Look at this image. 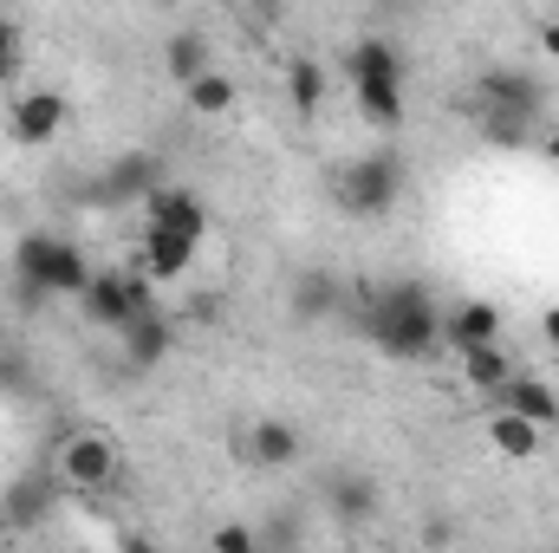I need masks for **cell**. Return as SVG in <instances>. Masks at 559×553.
<instances>
[{
  "label": "cell",
  "mask_w": 559,
  "mask_h": 553,
  "mask_svg": "<svg viewBox=\"0 0 559 553\" xmlns=\"http://www.w3.org/2000/svg\"><path fill=\"white\" fill-rule=\"evenodd\" d=\"M338 72H345V85H404L411 79V59H404V46L391 33H365V39L345 46Z\"/></svg>",
  "instance_id": "7"
},
{
  "label": "cell",
  "mask_w": 559,
  "mask_h": 553,
  "mask_svg": "<svg viewBox=\"0 0 559 553\" xmlns=\"http://www.w3.org/2000/svg\"><path fill=\"white\" fill-rule=\"evenodd\" d=\"M241 456H248L254 469H293V462L306 456V436H299V423H286V416H261V423L241 430Z\"/></svg>",
  "instance_id": "12"
},
{
  "label": "cell",
  "mask_w": 559,
  "mask_h": 553,
  "mask_svg": "<svg viewBox=\"0 0 559 553\" xmlns=\"http://www.w3.org/2000/svg\"><path fill=\"white\" fill-rule=\"evenodd\" d=\"M150 286H156V280L143 274V268H131V274H124V268H105V274H92V280H85L79 306H85V319H92V326L118 332V326H124V319H131L138 306H150V299H156Z\"/></svg>",
  "instance_id": "5"
},
{
  "label": "cell",
  "mask_w": 559,
  "mask_h": 553,
  "mask_svg": "<svg viewBox=\"0 0 559 553\" xmlns=\"http://www.w3.org/2000/svg\"><path fill=\"white\" fill-rule=\"evenodd\" d=\"M488 339H501V306L495 299L442 306V352H468V345H488Z\"/></svg>",
  "instance_id": "14"
},
{
  "label": "cell",
  "mask_w": 559,
  "mask_h": 553,
  "mask_svg": "<svg viewBox=\"0 0 559 553\" xmlns=\"http://www.w3.org/2000/svg\"><path fill=\"white\" fill-rule=\"evenodd\" d=\"M352 105H358V118L378 138H397L404 131V85H352Z\"/></svg>",
  "instance_id": "21"
},
{
  "label": "cell",
  "mask_w": 559,
  "mask_h": 553,
  "mask_svg": "<svg viewBox=\"0 0 559 553\" xmlns=\"http://www.w3.org/2000/svg\"><path fill=\"white\" fill-rule=\"evenodd\" d=\"M20 79H26V46H20V52H0V92L20 85Z\"/></svg>",
  "instance_id": "27"
},
{
  "label": "cell",
  "mask_w": 559,
  "mask_h": 553,
  "mask_svg": "<svg viewBox=\"0 0 559 553\" xmlns=\"http://www.w3.org/2000/svg\"><path fill=\"white\" fill-rule=\"evenodd\" d=\"M52 475H59V489H66V495H105V489L124 475V449H118V436H111V430L85 423V430H72V436L59 443Z\"/></svg>",
  "instance_id": "4"
},
{
  "label": "cell",
  "mask_w": 559,
  "mask_h": 553,
  "mask_svg": "<svg viewBox=\"0 0 559 553\" xmlns=\"http://www.w3.org/2000/svg\"><path fill=\"white\" fill-rule=\"evenodd\" d=\"M365 332H371V345H378L384 358L423 365V358L442 352V306L429 299L423 280H391V286H378Z\"/></svg>",
  "instance_id": "1"
},
{
  "label": "cell",
  "mask_w": 559,
  "mask_h": 553,
  "mask_svg": "<svg viewBox=\"0 0 559 553\" xmlns=\"http://www.w3.org/2000/svg\"><path fill=\"white\" fill-rule=\"evenodd\" d=\"M118 345H124V365H131V372H156V365L176 352V319L150 299V306H138V313L118 326Z\"/></svg>",
  "instance_id": "8"
},
{
  "label": "cell",
  "mask_w": 559,
  "mask_h": 553,
  "mask_svg": "<svg viewBox=\"0 0 559 553\" xmlns=\"http://www.w3.org/2000/svg\"><path fill=\"white\" fill-rule=\"evenodd\" d=\"M195 255H202V242H182V235H169V228H143V274L150 280H182L189 268H195Z\"/></svg>",
  "instance_id": "19"
},
{
  "label": "cell",
  "mask_w": 559,
  "mask_h": 553,
  "mask_svg": "<svg viewBox=\"0 0 559 553\" xmlns=\"http://www.w3.org/2000/svg\"><path fill=\"white\" fill-rule=\"evenodd\" d=\"M7 378H13V365H7V358H0V385H7Z\"/></svg>",
  "instance_id": "33"
},
{
  "label": "cell",
  "mask_w": 559,
  "mask_h": 553,
  "mask_svg": "<svg viewBox=\"0 0 559 553\" xmlns=\"http://www.w3.org/2000/svg\"><path fill=\"white\" fill-rule=\"evenodd\" d=\"M338 293L345 286H338L332 268H306V274H293V299L286 306H293V319H332L338 313Z\"/></svg>",
  "instance_id": "20"
},
{
  "label": "cell",
  "mask_w": 559,
  "mask_h": 553,
  "mask_svg": "<svg viewBox=\"0 0 559 553\" xmlns=\"http://www.w3.org/2000/svg\"><path fill=\"white\" fill-rule=\"evenodd\" d=\"M455 358H462V385H468V391H481V398H488V391H501V385L514 378V365H508V345H501V339L468 345V352H455Z\"/></svg>",
  "instance_id": "22"
},
{
  "label": "cell",
  "mask_w": 559,
  "mask_h": 553,
  "mask_svg": "<svg viewBox=\"0 0 559 553\" xmlns=\"http://www.w3.org/2000/svg\"><path fill=\"white\" fill-rule=\"evenodd\" d=\"M52 495H66V489H59V475L7 482V489H0V515H7V528H39V521L52 515Z\"/></svg>",
  "instance_id": "17"
},
{
  "label": "cell",
  "mask_w": 559,
  "mask_h": 553,
  "mask_svg": "<svg viewBox=\"0 0 559 553\" xmlns=\"http://www.w3.org/2000/svg\"><path fill=\"white\" fill-rule=\"evenodd\" d=\"M182 98H189V111H195V118H228V111L241 105L235 79H228V72H215V66H209V72H195V79L182 85Z\"/></svg>",
  "instance_id": "23"
},
{
  "label": "cell",
  "mask_w": 559,
  "mask_h": 553,
  "mask_svg": "<svg viewBox=\"0 0 559 553\" xmlns=\"http://www.w3.org/2000/svg\"><path fill=\"white\" fill-rule=\"evenodd\" d=\"M404 189H411V169H404L397 143H371V150H358L332 169V202L358 222H384L404 202Z\"/></svg>",
  "instance_id": "3"
},
{
  "label": "cell",
  "mask_w": 559,
  "mask_h": 553,
  "mask_svg": "<svg viewBox=\"0 0 559 553\" xmlns=\"http://www.w3.org/2000/svg\"><path fill=\"white\" fill-rule=\"evenodd\" d=\"M488 404H508V411L534 416L540 430H559V391L547 385V378H527V372H514L501 391H488Z\"/></svg>",
  "instance_id": "18"
},
{
  "label": "cell",
  "mask_w": 559,
  "mask_h": 553,
  "mask_svg": "<svg viewBox=\"0 0 559 553\" xmlns=\"http://www.w3.org/2000/svg\"><path fill=\"white\" fill-rule=\"evenodd\" d=\"M66 125H72V105H66V92H52V85H33V92H20V98L7 105V138L20 143V150L59 143Z\"/></svg>",
  "instance_id": "6"
},
{
  "label": "cell",
  "mask_w": 559,
  "mask_h": 553,
  "mask_svg": "<svg viewBox=\"0 0 559 553\" xmlns=\"http://www.w3.org/2000/svg\"><path fill=\"white\" fill-rule=\"evenodd\" d=\"M261 13H267V20H274V13H286V0H261Z\"/></svg>",
  "instance_id": "32"
},
{
  "label": "cell",
  "mask_w": 559,
  "mask_h": 553,
  "mask_svg": "<svg viewBox=\"0 0 559 553\" xmlns=\"http://www.w3.org/2000/svg\"><path fill=\"white\" fill-rule=\"evenodd\" d=\"M540 339H547V345H554V352H559V306H554V313H547V319H540Z\"/></svg>",
  "instance_id": "30"
},
{
  "label": "cell",
  "mask_w": 559,
  "mask_h": 553,
  "mask_svg": "<svg viewBox=\"0 0 559 553\" xmlns=\"http://www.w3.org/2000/svg\"><path fill=\"white\" fill-rule=\"evenodd\" d=\"M163 72H169L176 85H189L195 72H209V33H195V26L169 33V39H163Z\"/></svg>",
  "instance_id": "24"
},
{
  "label": "cell",
  "mask_w": 559,
  "mask_h": 553,
  "mask_svg": "<svg viewBox=\"0 0 559 553\" xmlns=\"http://www.w3.org/2000/svg\"><path fill=\"white\" fill-rule=\"evenodd\" d=\"M92 274H98V268L85 261V248H79L72 235L26 228V235L13 242V280H20L26 306H46V299H59V293H66V299H79Z\"/></svg>",
  "instance_id": "2"
},
{
  "label": "cell",
  "mask_w": 559,
  "mask_h": 553,
  "mask_svg": "<svg viewBox=\"0 0 559 553\" xmlns=\"http://www.w3.org/2000/svg\"><path fill=\"white\" fill-rule=\"evenodd\" d=\"M475 105H495V111H527L540 118L547 111V85L527 72V66H488L475 79Z\"/></svg>",
  "instance_id": "10"
},
{
  "label": "cell",
  "mask_w": 559,
  "mask_h": 553,
  "mask_svg": "<svg viewBox=\"0 0 559 553\" xmlns=\"http://www.w3.org/2000/svg\"><path fill=\"white\" fill-rule=\"evenodd\" d=\"M280 85H286V105H293V118H299V125H312V118L325 111V98H332V72H325V66H319L312 52L286 59Z\"/></svg>",
  "instance_id": "15"
},
{
  "label": "cell",
  "mask_w": 559,
  "mask_h": 553,
  "mask_svg": "<svg viewBox=\"0 0 559 553\" xmlns=\"http://www.w3.org/2000/svg\"><path fill=\"white\" fill-rule=\"evenodd\" d=\"M156 183H169L163 156H156V150H124V156L98 176V196H105V202H143Z\"/></svg>",
  "instance_id": "13"
},
{
  "label": "cell",
  "mask_w": 559,
  "mask_h": 553,
  "mask_svg": "<svg viewBox=\"0 0 559 553\" xmlns=\"http://www.w3.org/2000/svg\"><path fill=\"white\" fill-rule=\"evenodd\" d=\"M209 548H215V553H254V548H261V528H241V521H222V528L209 534Z\"/></svg>",
  "instance_id": "26"
},
{
  "label": "cell",
  "mask_w": 559,
  "mask_h": 553,
  "mask_svg": "<svg viewBox=\"0 0 559 553\" xmlns=\"http://www.w3.org/2000/svg\"><path fill=\"white\" fill-rule=\"evenodd\" d=\"M540 443H547V430H540L534 416L508 411V404H488V449H495V456H508V462H534Z\"/></svg>",
  "instance_id": "16"
},
{
  "label": "cell",
  "mask_w": 559,
  "mask_h": 553,
  "mask_svg": "<svg viewBox=\"0 0 559 553\" xmlns=\"http://www.w3.org/2000/svg\"><path fill=\"white\" fill-rule=\"evenodd\" d=\"M325 508H332V521L365 528V521L384 508V489H378L371 469H332V475H325Z\"/></svg>",
  "instance_id": "11"
},
{
  "label": "cell",
  "mask_w": 559,
  "mask_h": 553,
  "mask_svg": "<svg viewBox=\"0 0 559 553\" xmlns=\"http://www.w3.org/2000/svg\"><path fill=\"white\" fill-rule=\"evenodd\" d=\"M534 125H540V118H527V111L475 105V131H481V143H495V150H521V143H534Z\"/></svg>",
  "instance_id": "25"
},
{
  "label": "cell",
  "mask_w": 559,
  "mask_h": 553,
  "mask_svg": "<svg viewBox=\"0 0 559 553\" xmlns=\"http://www.w3.org/2000/svg\"><path fill=\"white\" fill-rule=\"evenodd\" d=\"M143 228H169V235H182V242H209V209H202L195 189L156 183V189L143 196Z\"/></svg>",
  "instance_id": "9"
},
{
  "label": "cell",
  "mask_w": 559,
  "mask_h": 553,
  "mask_svg": "<svg viewBox=\"0 0 559 553\" xmlns=\"http://www.w3.org/2000/svg\"><path fill=\"white\" fill-rule=\"evenodd\" d=\"M26 39H20V20L13 13H0V52H20Z\"/></svg>",
  "instance_id": "28"
},
{
  "label": "cell",
  "mask_w": 559,
  "mask_h": 553,
  "mask_svg": "<svg viewBox=\"0 0 559 553\" xmlns=\"http://www.w3.org/2000/svg\"><path fill=\"white\" fill-rule=\"evenodd\" d=\"M540 52H547V59H559V20H547V26H540Z\"/></svg>",
  "instance_id": "29"
},
{
  "label": "cell",
  "mask_w": 559,
  "mask_h": 553,
  "mask_svg": "<svg viewBox=\"0 0 559 553\" xmlns=\"http://www.w3.org/2000/svg\"><path fill=\"white\" fill-rule=\"evenodd\" d=\"M156 7H182V0H156Z\"/></svg>",
  "instance_id": "34"
},
{
  "label": "cell",
  "mask_w": 559,
  "mask_h": 553,
  "mask_svg": "<svg viewBox=\"0 0 559 553\" xmlns=\"http://www.w3.org/2000/svg\"><path fill=\"white\" fill-rule=\"evenodd\" d=\"M540 150H547V156L559 163V125H554V131H540Z\"/></svg>",
  "instance_id": "31"
}]
</instances>
